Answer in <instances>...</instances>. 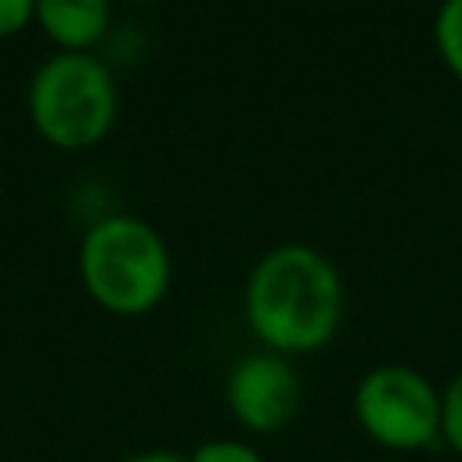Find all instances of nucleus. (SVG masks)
I'll list each match as a JSON object with an SVG mask.
<instances>
[{
	"mask_svg": "<svg viewBox=\"0 0 462 462\" xmlns=\"http://www.w3.org/2000/svg\"><path fill=\"white\" fill-rule=\"evenodd\" d=\"M123 462H188V455H177V451H170V448H148V451L126 455Z\"/></svg>",
	"mask_w": 462,
	"mask_h": 462,
	"instance_id": "11",
	"label": "nucleus"
},
{
	"mask_svg": "<svg viewBox=\"0 0 462 462\" xmlns=\"http://www.w3.org/2000/svg\"><path fill=\"white\" fill-rule=\"evenodd\" d=\"M79 278L87 296L119 318H141L162 303L173 260L162 235L130 213L101 217L79 242Z\"/></svg>",
	"mask_w": 462,
	"mask_h": 462,
	"instance_id": "2",
	"label": "nucleus"
},
{
	"mask_svg": "<svg viewBox=\"0 0 462 462\" xmlns=\"http://www.w3.org/2000/svg\"><path fill=\"white\" fill-rule=\"evenodd\" d=\"M112 18V0H36V22L61 51H90Z\"/></svg>",
	"mask_w": 462,
	"mask_h": 462,
	"instance_id": "6",
	"label": "nucleus"
},
{
	"mask_svg": "<svg viewBox=\"0 0 462 462\" xmlns=\"http://www.w3.org/2000/svg\"><path fill=\"white\" fill-rule=\"evenodd\" d=\"M332 462H361V458H332Z\"/></svg>",
	"mask_w": 462,
	"mask_h": 462,
	"instance_id": "12",
	"label": "nucleus"
},
{
	"mask_svg": "<svg viewBox=\"0 0 462 462\" xmlns=\"http://www.w3.org/2000/svg\"><path fill=\"white\" fill-rule=\"evenodd\" d=\"M36 18V0H0V36L22 32Z\"/></svg>",
	"mask_w": 462,
	"mask_h": 462,
	"instance_id": "10",
	"label": "nucleus"
},
{
	"mask_svg": "<svg viewBox=\"0 0 462 462\" xmlns=\"http://www.w3.org/2000/svg\"><path fill=\"white\" fill-rule=\"evenodd\" d=\"M350 404L354 422L375 448L415 455L440 444V386L411 365L386 361L368 368Z\"/></svg>",
	"mask_w": 462,
	"mask_h": 462,
	"instance_id": "4",
	"label": "nucleus"
},
{
	"mask_svg": "<svg viewBox=\"0 0 462 462\" xmlns=\"http://www.w3.org/2000/svg\"><path fill=\"white\" fill-rule=\"evenodd\" d=\"M458 108H462V105H458Z\"/></svg>",
	"mask_w": 462,
	"mask_h": 462,
	"instance_id": "13",
	"label": "nucleus"
},
{
	"mask_svg": "<svg viewBox=\"0 0 462 462\" xmlns=\"http://www.w3.org/2000/svg\"><path fill=\"white\" fill-rule=\"evenodd\" d=\"M224 404L231 419L256 437L282 433L303 404V379L292 357L274 350H249L242 354L224 379Z\"/></svg>",
	"mask_w": 462,
	"mask_h": 462,
	"instance_id": "5",
	"label": "nucleus"
},
{
	"mask_svg": "<svg viewBox=\"0 0 462 462\" xmlns=\"http://www.w3.org/2000/svg\"><path fill=\"white\" fill-rule=\"evenodd\" d=\"M346 289L336 263L303 242L267 249L242 289V314L263 350L303 357L325 350L343 325Z\"/></svg>",
	"mask_w": 462,
	"mask_h": 462,
	"instance_id": "1",
	"label": "nucleus"
},
{
	"mask_svg": "<svg viewBox=\"0 0 462 462\" xmlns=\"http://www.w3.org/2000/svg\"><path fill=\"white\" fill-rule=\"evenodd\" d=\"M433 47L448 72L462 83V0H440L433 14Z\"/></svg>",
	"mask_w": 462,
	"mask_h": 462,
	"instance_id": "7",
	"label": "nucleus"
},
{
	"mask_svg": "<svg viewBox=\"0 0 462 462\" xmlns=\"http://www.w3.org/2000/svg\"><path fill=\"white\" fill-rule=\"evenodd\" d=\"M116 112L119 90L112 69L90 51H58L29 79V119L54 148H94L112 130Z\"/></svg>",
	"mask_w": 462,
	"mask_h": 462,
	"instance_id": "3",
	"label": "nucleus"
},
{
	"mask_svg": "<svg viewBox=\"0 0 462 462\" xmlns=\"http://www.w3.org/2000/svg\"><path fill=\"white\" fill-rule=\"evenodd\" d=\"M188 462H267L260 448L238 437H209L188 451Z\"/></svg>",
	"mask_w": 462,
	"mask_h": 462,
	"instance_id": "9",
	"label": "nucleus"
},
{
	"mask_svg": "<svg viewBox=\"0 0 462 462\" xmlns=\"http://www.w3.org/2000/svg\"><path fill=\"white\" fill-rule=\"evenodd\" d=\"M440 444L462 458V368L440 386Z\"/></svg>",
	"mask_w": 462,
	"mask_h": 462,
	"instance_id": "8",
	"label": "nucleus"
}]
</instances>
